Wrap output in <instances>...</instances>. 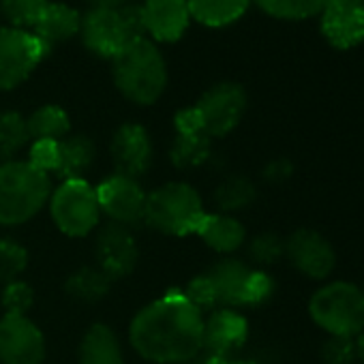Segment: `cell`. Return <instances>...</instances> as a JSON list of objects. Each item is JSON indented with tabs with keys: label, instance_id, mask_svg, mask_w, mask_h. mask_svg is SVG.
Listing matches in <instances>:
<instances>
[{
	"label": "cell",
	"instance_id": "cell-1",
	"mask_svg": "<svg viewBox=\"0 0 364 364\" xmlns=\"http://www.w3.org/2000/svg\"><path fill=\"white\" fill-rule=\"evenodd\" d=\"M204 311L182 291H169L141 306L129 323V343L152 364L193 362L204 349Z\"/></svg>",
	"mask_w": 364,
	"mask_h": 364
},
{
	"label": "cell",
	"instance_id": "cell-2",
	"mask_svg": "<svg viewBox=\"0 0 364 364\" xmlns=\"http://www.w3.org/2000/svg\"><path fill=\"white\" fill-rule=\"evenodd\" d=\"M112 75L118 92L137 105L156 103L167 88V65L148 37L131 41L114 60Z\"/></svg>",
	"mask_w": 364,
	"mask_h": 364
},
{
	"label": "cell",
	"instance_id": "cell-3",
	"mask_svg": "<svg viewBox=\"0 0 364 364\" xmlns=\"http://www.w3.org/2000/svg\"><path fill=\"white\" fill-rule=\"evenodd\" d=\"M52 176L28 161L0 165V225L18 228L33 221L50 202Z\"/></svg>",
	"mask_w": 364,
	"mask_h": 364
},
{
	"label": "cell",
	"instance_id": "cell-4",
	"mask_svg": "<svg viewBox=\"0 0 364 364\" xmlns=\"http://www.w3.org/2000/svg\"><path fill=\"white\" fill-rule=\"evenodd\" d=\"M206 215L200 191L189 182L176 180L148 193L144 225L165 236H189L198 232Z\"/></svg>",
	"mask_w": 364,
	"mask_h": 364
},
{
	"label": "cell",
	"instance_id": "cell-5",
	"mask_svg": "<svg viewBox=\"0 0 364 364\" xmlns=\"http://www.w3.org/2000/svg\"><path fill=\"white\" fill-rule=\"evenodd\" d=\"M80 35L88 52L114 60L131 41L146 37L141 9L137 5H124L118 9L92 7L82 16Z\"/></svg>",
	"mask_w": 364,
	"mask_h": 364
},
{
	"label": "cell",
	"instance_id": "cell-6",
	"mask_svg": "<svg viewBox=\"0 0 364 364\" xmlns=\"http://www.w3.org/2000/svg\"><path fill=\"white\" fill-rule=\"evenodd\" d=\"M309 313L330 336L355 338L364 330V289L347 281L328 283L311 296Z\"/></svg>",
	"mask_w": 364,
	"mask_h": 364
},
{
	"label": "cell",
	"instance_id": "cell-7",
	"mask_svg": "<svg viewBox=\"0 0 364 364\" xmlns=\"http://www.w3.org/2000/svg\"><path fill=\"white\" fill-rule=\"evenodd\" d=\"M48 208L54 225L69 238L88 236L97 230L103 217L97 187H92L86 178L63 180L56 189H52Z\"/></svg>",
	"mask_w": 364,
	"mask_h": 364
},
{
	"label": "cell",
	"instance_id": "cell-8",
	"mask_svg": "<svg viewBox=\"0 0 364 364\" xmlns=\"http://www.w3.org/2000/svg\"><path fill=\"white\" fill-rule=\"evenodd\" d=\"M48 54L50 50L33 31L0 28V90L22 86Z\"/></svg>",
	"mask_w": 364,
	"mask_h": 364
},
{
	"label": "cell",
	"instance_id": "cell-9",
	"mask_svg": "<svg viewBox=\"0 0 364 364\" xmlns=\"http://www.w3.org/2000/svg\"><path fill=\"white\" fill-rule=\"evenodd\" d=\"M193 109L198 112L202 131L210 139L223 137L240 124L247 112V92L236 82H221L208 88Z\"/></svg>",
	"mask_w": 364,
	"mask_h": 364
},
{
	"label": "cell",
	"instance_id": "cell-10",
	"mask_svg": "<svg viewBox=\"0 0 364 364\" xmlns=\"http://www.w3.org/2000/svg\"><path fill=\"white\" fill-rule=\"evenodd\" d=\"M97 196L101 213L109 219V223L122 225L127 230L144 225L148 193L137 178L112 173L97 187Z\"/></svg>",
	"mask_w": 364,
	"mask_h": 364
},
{
	"label": "cell",
	"instance_id": "cell-11",
	"mask_svg": "<svg viewBox=\"0 0 364 364\" xmlns=\"http://www.w3.org/2000/svg\"><path fill=\"white\" fill-rule=\"evenodd\" d=\"M46 353H48L46 336L28 315L0 317V362L43 364Z\"/></svg>",
	"mask_w": 364,
	"mask_h": 364
},
{
	"label": "cell",
	"instance_id": "cell-12",
	"mask_svg": "<svg viewBox=\"0 0 364 364\" xmlns=\"http://www.w3.org/2000/svg\"><path fill=\"white\" fill-rule=\"evenodd\" d=\"M95 257L97 268L105 272L112 281L129 277L139 262V249L133 232L107 221L97 234Z\"/></svg>",
	"mask_w": 364,
	"mask_h": 364
},
{
	"label": "cell",
	"instance_id": "cell-13",
	"mask_svg": "<svg viewBox=\"0 0 364 364\" xmlns=\"http://www.w3.org/2000/svg\"><path fill=\"white\" fill-rule=\"evenodd\" d=\"M109 156L116 173L139 180L150 169L154 159L152 137L146 127L137 122H127L118 127L109 144Z\"/></svg>",
	"mask_w": 364,
	"mask_h": 364
},
{
	"label": "cell",
	"instance_id": "cell-14",
	"mask_svg": "<svg viewBox=\"0 0 364 364\" xmlns=\"http://www.w3.org/2000/svg\"><path fill=\"white\" fill-rule=\"evenodd\" d=\"M323 39L341 52L364 41V0H332L319 16Z\"/></svg>",
	"mask_w": 364,
	"mask_h": 364
},
{
	"label": "cell",
	"instance_id": "cell-15",
	"mask_svg": "<svg viewBox=\"0 0 364 364\" xmlns=\"http://www.w3.org/2000/svg\"><path fill=\"white\" fill-rule=\"evenodd\" d=\"M253 272L255 270L249 264H245L242 259H236V257H225V259L217 262L208 272H204L202 277L208 285L213 306L215 309L247 306Z\"/></svg>",
	"mask_w": 364,
	"mask_h": 364
},
{
	"label": "cell",
	"instance_id": "cell-16",
	"mask_svg": "<svg viewBox=\"0 0 364 364\" xmlns=\"http://www.w3.org/2000/svg\"><path fill=\"white\" fill-rule=\"evenodd\" d=\"M285 255L291 266L309 279L321 281L336 266V253L332 245L313 230H298L285 242Z\"/></svg>",
	"mask_w": 364,
	"mask_h": 364
},
{
	"label": "cell",
	"instance_id": "cell-17",
	"mask_svg": "<svg viewBox=\"0 0 364 364\" xmlns=\"http://www.w3.org/2000/svg\"><path fill=\"white\" fill-rule=\"evenodd\" d=\"M141 22L144 33L150 41L159 43H173L187 33L191 14L187 7V0H144Z\"/></svg>",
	"mask_w": 364,
	"mask_h": 364
},
{
	"label": "cell",
	"instance_id": "cell-18",
	"mask_svg": "<svg viewBox=\"0 0 364 364\" xmlns=\"http://www.w3.org/2000/svg\"><path fill=\"white\" fill-rule=\"evenodd\" d=\"M249 338V321L236 309H215L204 319V349L213 358H232Z\"/></svg>",
	"mask_w": 364,
	"mask_h": 364
},
{
	"label": "cell",
	"instance_id": "cell-19",
	"mask_svg": "<svg viewBox=\"0 0 364 364\" xmlns=\"http://www.w3.org/2000/svg\"><path fill=\"white\" fill-rule=\"evenodd\" d=\"M80 26H82V16L77 9L65 3H48L31 31L52 52L54 46L65 43L71 37L80 35Z\"/></svg>",
	"mask_w": 364,
	"mask_h": 364
},
{
	"label": "cell",
	"instance_id": "cell-20",
	"mask_svg": "<svg viewBox=\"0 0 364 364\" xmlns=\"http://www.w3.org/2000/svg\"><path fill=\"white\" fill-rule=\"evenodd\" d=\"M196 234L204 240L206 247H210L213 251L221 255L236 253L245 245V238H247L242 223L234 215H223V213L206 215Z\"/></svg>",
	"mask_w": 364,
	"mask_h": 364
},
{
	"label": "cell",
	"instance_id": "cell-21",
	"mask_svg": "<svg viewBox=\"0 0 364 364\" xmlns=\"http://www.w3.org/2000/svg\"><path fill=\"white\" fill-rule=\"evenodd\" d=\"M80 364H124V353L118 334L107 323H92L77 351Z\"/></svg>",
	"mask_w": 364,
	"mask_h": 364
},
{
	"label": "cell",
	"instance_id": "cell-22",
	"mask_svg": "<svg viewBox=\"0 0 364 364\" xmlns=\"http://www.w3.org/2000/svg\"><path fill=\"white\" fill-rule=\"evenodd\" d=\"M97 156L95 141L86 135H67L58 141V165L54 176L63 180H82Z\"/></svg>",
	"mask_w": 364,
	"mask_h": 364
},
{
	"label": "cell",
	"instance_id": "cell-23",
	"mask_svg": "<svg viewBox=\"0 0 364 364\" xmlns=\"http://www.w3.org/2000/svg\"><path fill=\"white\" fill-rule=\"evenodd\" d=\"M253 0H187L191 18L208 28H223L238 22Z\"/></svg>",
	"mask_w": 364,
	"mask_h": 364
},
{
	"label": "cell",
	"instance_id": "cell-24",
	"mask_svg": "<svg viewBox=\"0 0 364 364\" xmlns=\"http://www.w3.org/2000/svg\"><path fill=\"white\" fill-rule=\"evenodd\" d=\"M213 154V139L206 133H176L169 159L178 169H196Z\"/></svg>",
	"mask_w": 364,
	"mask_h": 364
},
{
	"label": "cell",
	"instance_id": "cell-25",
	"mask_svg": "<svg viewBox=\"0 0 364 364\" xmlns=\"http://www.w3.org/2000/svg\"><path fill=\"white\" fill-rule=\"evenodd\" d=\"M31 141L37 139H52L60 141L71 133V118L60 105H43L26 118Z\"/></svg>",
	"mask_w": 364,
	"mask_h": 364
},
{
	"label": "cell",
	"instance_id": "cell-26",
	"mask_svg": "<svg viewBox=\"0 0 364 364\" xmlns=\"http://www.w3.org/2000/svg\"><path fill=\"white\" fill-rule=\"evenodd\" d=\"M255 198H257V189L247 176H230L215 191V204L223 215L247 210L255 202Z\"/></svg>",
	"mask_w": 364,
	"mask_h": 364
},
{
	"label": "cell",
	"instance_id": "cell-27",
	"mask_svg": "<svg viewBox=\"0 0 364 364\" xmlns=\"http://www.w3.org/2000/svg\"><path fill=\"white\" fill-rule=\"evenodd\" d=\"M112 279L97 266H84L67 279V294L80 302H99L112 289Z\"/></svg>",
	"mask_w": 364,
	"mask_h": 364
},
{
	"label": "cell",
	"instance_id": "cell-28",
	"mask_svg": "<svg viewBox=\"0 0 364 364\" xmlns=\"http://www.w3.org/2000/svg\"><path fill=\"white\" fill-rule=\"evenodd\" d=\"M28 141L31 133L26 118L20 112H0V165L16 161Z\"/></svg>",
	"mask_w": 364,
	"mask_h": 364
},
{
	"label": "cell",
	"instance_id": "cell-29",
	"mask_svg": "<svg viewBox=\"0 0 364 364\" xmlns=\"http://www.w3.org/2000/svg\"><path fill=\"white\" fill-rule=\"evenodd\" d=\"M253 3L270 18L300 22L321 16L332 0H253Z\"/></svg>",
	"mask_w": 364,
	"mask_h": 364
},
{
	"label": "cell",
	"instance_id": "cell-30",
	"mask_svg": "<svg viewBox=\"0 0 364 364\" xmlns=\"http://www.w3.org/2000/svg\"><path fill=\"white\" fill-rule=\"evenodd\" d=\"M28 268V251L14 238H0V285L18 281Z\"/></svg>",
	"mask_w": 364,
	"mask_h": 364
},
{
	"label": "cell",
	"instance_id": "cell-31",
	"mask_svg": "<svg viewBox=\"0 0 364 364\" xmlns=\"http://www.w3.org/2000/svg\"><path fill=\"white\" fill-rule=\"evenodd\" d=\"M50 0H0V9L14 28H33Z\"/></svg>",
	"mask_w": 364,
	"mask_h": 364
},
{
	"label": "cell",
	"instance_id": "cell-32",
	"mask_svg": "<svg viewBox=\"0 0 364 364\" xmlns=\"http://www.w3.org/2000/svg\"><path fill=\"white\" fill-rule=\"evenodd\" d=\"M0 302H3L5 315H28L35 304V291L26 281L18 279L3 287Z\"/></svg>",
	"mask_w": 364,
	"mask_h": 364
},
{
	"label": "cell",
	"instance_id": "cell-33",
	"mask_svg": "<svg viewBox=\"0 0 364 364\" xmlns=\"http://www.w3.org/2000/svg\"><path fill=\"white\" fill-rule=\"evenodd\" d=\"M249 255L257 266H272L285 255V240L277 234H259L251 240Z\"/></svg>",
	"mask_w": 364,
	"mask_h": 364
},
{
	"label": "cell",
	"instance_id": "cell-34",
	"mask_svg": "<svg viewBox=\"0 0 364 364\" xmlns=\"http://www.w3.org/2000/svg\"><path fill=\"white\" fill-rule=\"evenodd\" d=\"M326 364H351L355 360V341L351 336H330L321 347Z\"/></svg>",
	"mask_w": 364,
	"mask_h": 364
},
{
	"label": "cell",
	"instance_id": "cell-35",
	"mask_svg": "<svg viewBox=\"0 0 364 364\" xmlns=\"http://www.w3.org/2000/svg\"><path fill=\"white\" fill-rule=\"evenodd\" d=\"M26 161L33 163L37 169H41V171L52 176L56 171V165H58V141H52V139H37V141H33Z\"/></svg>",
	"mask_w": 364,
	"mask_h": 364
},
{
	"label": "cell",
	"instance_id": "cell-36",
	"mask_svg": "<svg viewBox=\"0 0 364 364\" xmlns=\"http://www.w3.org/2000/svg\"><path fill=\"white\" fill-rule=\"evenodd\" d=\"M274 294V281L270 279L268 272L264 270H255L251 285H249V300L247 306H259L264 302H268Z\"/></svg>",
	"mask_w": 364,
	"mask_h": 364
},
{
	"label": "cell",
	"instance_id": "cell-37",
	"mask_svg": "<svg viewBox=\"0 0 364 364\" xmlns=\"http://www.w3.org/2000/svg\"><path fill=\"white\" fill-rule=\"evenodd\" d=\"M291 173H294V165H291V161L285 159V156L274 159V161H270V163L264 167V178H266L268 182H274V185L289 180Z\"/></svg>",
	"mask_w": 364,
	"mask_h": 364
},
{
	"label": "cell",
	"instance_id": "cell-38",
	"mask_svg": "<svg viewBox=\"0 0 364 364\" xmlns=\"http://www.w3.org/2000/svg\"><path fill=\"white\" fill-rule=\"evenodd\" d=\"M92 7H105V9H118L124 5H131V0H88Z\"/></svg>",
	"mask_w": 364,
	"mask_h": 364
},
{
	"label": "cell",
	"instance_id": "cell-39",
	"mask_svg": "<svg viewBox=\"0 0 364 364\" xmlns=\"http://www.w3.org/2000/svg\"><path fill=\"white\" fill-rule=\"evenodd\" d=\"M208 364H262L257 360H232V358H210Z\"/></svg>",
	"mask_w": 364,
	"mask_h": 364
},
{
	"label": "cell",
	"instance_id": "cell-40",
	"mask_svg": "<svg viewBox=\"0 0 364 364\" xmlns=\"http://www.w3.org/2000/svg\"><path fill=\"white\" fill-rule=\"evenodd\" d=\"M353 341H355V358L364 364V330Z\"/></svg>",
	"mask_w": 364,
	"mask_h": 364
},
{
	"label": "cell",
	"instance_id": "cell-41",
	"mask_svg": "<svg viewBox=\"0 0 364 364\" xmlns=\"http://www.w3.org/2000/svg\"><path fill=\"white\" fill-rule=\"evenodd\" d=\"M182 364H198V362H182Z\"/></svg>",
	"mask_w": 364,
	"mask_h": 364
}]
</instances>
